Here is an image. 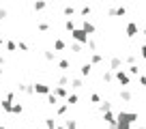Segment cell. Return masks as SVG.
<instances>
[{
  "label": "cell",
  "instance_id": "9",
  "mask_svg": "<svg viewBox=\"0 0 146 129\" xmlns=\"http://www.w3.org/2000/svg\"><path fill=\"white\" fill-rule=\"evenodd\" d=\"M80 28H82V30H86V32H88V35H95V32H97V28H95V24H92V22H88V19H86V17H84V19H82V24H80Z\"/></svg>",
  "mask_w": 146,
  "mask_h": 129
},
{
  "label": "cell",
  "instance_id": "15",
  "mask_svg": "<svg viewBox=\"0 0 146 129\" xmlns=\"http://www.w3.org/2000/svg\"><path fill=\"white\" fill-rule=\"evenodd\" d=\"M118 97H120V101H131V99H133V90H129V88H123V90L118 92Z\"/></svg>",
  "mask_w": 146,
  "mask_h": 129
},
{
  "label": "cell",
  "instance_id": "46",
  "mask_svg": "<svg viewBox=\"0 0 146 129\" xmlns=\"http://www.w3.org/2000/svg\"><path fill=\"white\" fill-rule=\"evenodd\" d=\"M0 47H5V39L2 37H0Z\"/></svg>",
  "mask_w": 146,
  "mask_h": 129
},
{
  "label": "cell",
  "instance_id": "6",
  "mask_svg": "<svg viewBox=\"0 0 146 129\" xmlns=\"http://www.w3.org/2000/svg\"><path fill=\"white\" fill-rule=\"evenodd\" d=\"M103 120H105V125H108L110 129H116V114L112 110L103 112Z\"/></svg>",
  "mask_w": 146,
  "mask_h": 129
},
{
  "label": "cell",
  "instance_id": "12",
  "mask_svg": "<svg viewBox=\"0 0 146 129\" xmlns=\"http://www.w3.org/2000/svg\"><path fill=\"white\" fill-rule=\"evenodd\" d=\"M32 9H35L36 13L45 11V9H47V0H35V2H32Z\"/></svg>",
  "mask_w": 146,
  "mask_h": 129
},
{
  "label": "cell",
  "instance_id": "5",
  "mask_svg": "<svg viewBox=\"0 0 146 129\" xmlns=\"http://www.w3.org/2000/svg\"><path fill=\"white\" fill-rule=\"evenodd\" d=\"M125 32H127L129 39H133V37H137V35H140V26H137L135 22H129L127 26H125Z\"/></svg>",
  "mask_w": 146,
  "mask_h": 129
},
{
  "label": "cell",
  "instance_id": "18",
  "mask_svg": "<svg viewBox=\"0 0 146 129\" xmlns=\"http://www.w3.org/2000/svg\"><path fill=\"white\" fill-rule=\"evenodd\" d=\"M103 63V56L99 52H90V64H101Z\"/></svg>",
  "mask_w": 146,
  "mask_h": 129
},
{
  "label": "cell",
  "instance_id": "45",
  "mask_svg": "<svg viewBox=\"0 0 146 129\" xmlns=\"http://www.w3.org/2000/svg\"><path fill=\"white\" fill-rule=\"evenodd\" d=\"M5 63H7V60H5V56L0 54V64H2V67H5Z\"/></svg>",
  "mask_w": 146,
  "mask_h": 129
},
{
  "label": "cell",
  "instance_id": "47",
  "mask_svg": "<svg viewBox=\"0 0 146 129\" xmlns=\"http://www.w3.org/2000/svg\"><path fill=\"white\" fill-rule=\"evenodd\" d=\"M140 32H142V35H144V37H146V28H142V30H140Z\"/></svg>",
  "mask_w": 146,
  "mask_h": 129
},
{
  "label": "cell",
  "instance_id": "30",
  "mask_svg": "<svg viewBox=\"0 0 146 129\" xmlns=\"http://www.w3.org/2000/svg\"><path fill=\"white\" fill-rule=\"evenodd\" d=\"M73 13H75V9H73V5H67V7H64V9H62V15H64V17H71Z\"/></svg>",
  "mask_w": 146,
  "mask_h": 129
},
{
  "label": "cell",
  "instance_id": "23",
  "mask_svg": "<svg viewBox=\"0 0 146 129\" xmlns=\"http://www.w3.org/2000/svg\"><path fill=\"white\" fill-rule=\"evenodd\" d=\"M67 110H69L67 103H58V106H56V114H58V116H64V114H67Z\"/></svg>",
  "mask_w": 146,
  "mask_h": 129
},
{
  "label": "cell",
  "instance_id": "17",
  "mask_svg": "<svg viewBox=\"0 0 146 129\" xmlns=\"http://www.w3.org/2000/svg\"><path fill=\"white\" fill-rule=\"evenodd\" d=\"M45 97H47V106H52V108H56V106L60 103V99H58V97L54 95V92H47Z\"/></svg>",
  "mask_w": 146,
  "mask_h": 129
},
{
  "label": "cell",
  "instance_id": "19",
  "mask_svg": "<svg viewBox=\"0 0 146 129\" xmlns=\"http://www.w3.org/2000/svg\"><path fill=\"white\" fill-rule=\"evenodd\" d=\"M56 64H58V69H60V71H69V69H71V60H67V58L58 60Z\"/></svg>",
  "mask_w": 146,
  "mask_h": 129
},
{
  "label": "cell",
  "instance_id": "20",
  "mask_svg": "<svg viewBox=\"0 0 146 129\" xmlns=\"http://www.w3.org/2000/svg\"><path fill=\"white\" fill-rule=\"evenodd\" d=\"M101 80H103L105 84L114 82V71H103V75H101Z\"/></svg>",
  "mask_w": 146,
  "mask_h": 129
},
{
  "label": "cell",
  "instance_id": "43",
  "mask_svg": "<svg viewBox=\"0 0 146 129\" xmlns=\"http://www.w3.org/2000/svg\"><path fill=\"white\" fill-rule=\"evenodd\" d=\"M7 15H9V11H7V9H0V19H5Z\"/></svg>",
  "mask_w": 146,
  "mask_h": 129
},
{
  "label": "cell",
  "instance_id": "13",
  "mask_svg": "<svg viewBox=\"0 0 146 129\" xmlns=\"http://www.w3.org/2000/svg\"><path fill=\"white\" fill-rule=\"evenodd\" d=\"M54 95L58 97V99H67L69 88H67V86H56V88H54Z\"/></svg>",
  "mask_w": 146,
  "mask_h": 129
},
{
  "label": "cell",
  "instance_id": "29",
  "mask_svg": "<svg viewBox=\"0 0 146 129\" xmlns=\"http://www.w3.org/2000/svg\"><path fill=\"white\" fill-rule=\"evenodd\" d=\"M92 13V9H90V5H84L82 9H80V15H82V17H88V15Z\"/></svg>",
  "mask_w": 146,
  "mask_h": 129
},
{
  "label": "cell",
  "instance_id": "40",
  "mask_svg": "<svg viewBox=\"0 0 146 129\" xmlns=\"http://www.w3.org/2000/svg\"><path fill=\"white\" fill-rule=\"evenodd\" d=\"M90 101H92V103H99V101H101V97L97 95V92H92V95H90Z\"/></svg>",
  "mask_w": 146,
  "mask_h": 129
},
{
  "label": "cell",
  "instance_id": "36",
  "mask_svg": "<svg viewBox=\"0 0 146 129\" xmlns=\"http://www.w3.org/2000/svg\"><path fill=\"white\" fill-rule=\"evenodd\" d=\"M58 86H69V78L67 75H60L58 78Z\"/></svg>",
  "mask_w": 146,
  "mask_h": 129
},
{
  "label": "cell",
  "instance_id": "31",
  "mask_svg": "<svg viewBox=\"0 0 146 129\" xmlns=\"http://www.w3.org/2000/svg\"><path fill=\"white\" fill-rule=\"evenodd\" d=\"M64 127H67V129H78V123H75V120H73V118H67V120H64Z\"/></svg>",
  "mask_w": 146,
  "mask_h": 129
},
{
  "label": "cell",
  "instance_id": "26",
  "mask_svg": "<svg viewBox=\"0 0 146 129\" xmlns=\"http://www.w3.org/2000/svg\"><path fill=\"white\" fill-rule=\"evenodd\" d=\"M64 47H67V43H64L62 39H56V41H54V50H56V52H62Z\"/></svg>",
  "mask_w": 146,
  "mask_h": 129
},
{
  "label": "cell",
  "instance_id": "42",
  "mask_svg": "<svg viewBox=\"0 0 146 129\" xmlns=\"http://www.w3.org/2000/svg\"><path fill=\"white\" fill-rule=\"evenodd\" d=\"M140 56L146 60V45H140Z\"/></svg>",
  "mask_w": 146,
  "mask_h": 129
},
{
  "label": "cell",
  "instance_id": "4",
  "mask_svg": "<svg viewBox=\"0 0 146 129\" xmlns=\"http://www.w3.org/2000/svg\"><path fill=\"white\" fill-rule=\"evenodd\" d=\"M116 118H123V120H127V123H135L137 118H140V114H137V112H125V110H120L118 114H116Z\"/></svg>",
  "mask_w": 146,
  "mask_h": 129
},
{
  "label": "cell",
  "instance_id": "2",
  "mask_svg": "<svg viewBox=\"0 0 146 129\" xmlns=\"http://www.w3.org/2000/svg\"><path fill=\"white\" fill-rule=\"evenodd\" d=\"M71 39L78 41V43H82V45H86V41L90 39V35H88L86 30H82V28H73L71 30Z\"/></svg>",
  "mask_w": 146,
  "mask_h": 129
},
{
  "label": "cell",
  "instance_id": "10",
  "mask_svg": "<svg viewBox=\"0 0 146 129\" xmlns=\"http://www.w3.org/2000/svg\"><path fill=\"white\" fill-rule=\"evenodd\" d=\"M123 67V58H118V56H112L110 58V71H116Z\"/></svg>",
  "mask_w": 146,
  "mask_h": 129
},
{
  "label": "cell",
  "instance_id": "7",
  "mask_svg": "<svg viewBox=\"0 0 146 129\" xmlns=\"http://www.w3.org/2000/svg\"><path fill=\"white\" fill-rule=\"evenodd\" d=\"M32 88H35L36 95H47V92H52V86H47V84H43V82L32 84Z\"/></svg>",
  "mask_w": 146,
  "mask_h": 129
},
{
  "label": "cell",
  "instance_id": "8",
  "mask_svg": "<svg viewBox=\"0 0 146 129\" xmlns=\"http://www.w3.org/2000/svg\"><path fill=\"white\" fill-rule=\"evenodd\" d=\"M17 90H19V92H24V95H28V97L35 95V88H32V84H28V82L17 84Z\"/></svg>",
  "mask_w": 146,
  "mask_h": 129
},
{
  "label": "cell",
  "instance_id": "11",
  "mask_svg": "<svg viewBox=\"0 0 146 129\" xmlns=\"http://www.w3.org/2000/svg\"><path fill=\"white\" fill-rule=\"evenodd\" d=\"M69 86H71V90H80L84 86V80L82 78H71L69 80Z\"/></svg>",
  "mask_w": 146,
  "mask_h": 129
},
{
  "label": "cell",
  "instance_id": "33",
  "mask_svg": "<svg viewBox=\"0 0 146 129\" xmlns=\"http://www.w3.org/2000/svg\"><path fill=\"white\" fill-rule=\"evenodd\" d=\"M86 47H88L90 52H97V41H95V39H88V41H86Z\"/></svg>",
  "mask_w": 146,
  "mask_h": 129
},
{
  "label": "cell",
  "instance_id": "51",
  "mask_svg": "<svg viewBox=\"0 0 146 129\" xmlns=\"http://www.w3.org/2000/svg\"><path fill=\"white\" fill-rule=\"evenodd\" d=\"M47 2H56V0H47Z\"/></svg>",
  "mask_w": 146,
  "mask_h": 129
},
{
  "label": "cell",
  "instance_id": "32",
  "mask_svg": "<svg viewBox=\"0 0 146 129\" xmlns=\"http://www.w3.org/2000/svg\"><path fill=\"white\" fill-rule=\"evenodd\" d=\"M5 47H7L9 52H17V43H15V41H7Z\"/></svg>",
  "mask_w": 146,
  "mask_h": 129
},
{
  "label": "cell",
  "instance_id": "41",
  "mask_svg": "<svg viewBox=\"0 0 146 129\" xmlns=\"http://www.w3.org/2000/svg\"><path fill=\"white\" fill-rule=\"evenodd\" d=\"M137 80H140V86H146V75H137Z\"/></svg>",
  "mask_w": 146,
  "mask_h": 129
},
{
  "label": "cell",
  "instance_id": "21",
  "mask_svg": "<svg viewBox=\"0 0 146 129\" xmlns=\"http://www.w3.org/2000/svg\"><path fill=\"white\" fill-rule=\"evenodd\" d=\"M127 73L131 75V78H137V75H140V67H137V64H129Z\"/></svg>",
  "mask_w": 146,
  "mask_h": 129
},
{
  "label": "cell",
  "instance_id": "37",
  "mask_svg": "<svg viewBox=\"0 0 146 129\" xmlns=\"http://www.w3.org/2000/svg\"><path fill=\"white\" fill-rule=\"evenodd\" d=\"M135 60H137V56H135V54H129L127 58H125V63H127V64H135Z\"/></svg>",
  "mask_w": 146,
  "mask_h": 129
},
{
  "label": "cell",
  "instance_id": "14",
  "mask_svg": "<svg viewBox=\"0 0 146 129\" xmlns=\"http://www.w3.org/2000/svg\"><path fill=\"white\" fill-rule=\"evenodd\" d=\"M92 67H95V64H90V63H84L82 67H80V75H82V78L90 75V73H92Z\"/></svg>",
  "mask_w": 146,
  "mask_h": 129
},
{
  "label": "cell",
  "instance_id": "49",
  "mask_svg": "<svg viewBox=\"0 0 146 129\" xmlns=\"http://www.w3.org/2000/svg\"><path fill=\"white\" fill-rule=\"evenodd\" d=\"M0 75H2V64H0Z\"/></svg>",
  "mask_w": 146,
  "mask_h": 129
},
{
  "label": "cell",
  "instance_id": "16",
  "mask_svg": "<svg viewBox=\"0 0 146 129\" xmlns=\"http://www.w3.org/2000/svg\"><path fill=\"white\" fill-rule=\"evenodd\" d=\"M64 103H67L69 108H71V106H75V103H80L78 92H69V95H67V101H64Z\"/></svg>",
  "mask_w": 146,
  "mask_h": 129
},
{
  "label": "cell",
  "instance_id": "3",
  "mask_svg": "<svg viewBox=\"0 0 146 129\" xmlns=\"http://www.w3.org/2000/svg\"><path fill=\"white\" fill-rule=\"evenodd\" d=\"M127 15V7L120 5V7H110L108 9V17H125Z\"/></svg>",
  "mask_w": 146,
  "mask_h": 129
},
{
  "label": "cell",
  "instance_id": "48",
  "mask_svg": "<svg viewBox=\"0 0 146 129\" xmlns=\"http://www.w3.org/2000/svg\"><path fill=\"white\" fill-rule=\"evenodd\" d=\"M135 129H146V127H144V125H137V127H135Z\"/></svg>",
  "mask_w": 146,
  "mask_h": 129
},
{
  "label": "cell",
  "instance_id": "25",
  "mask_svg": "<svg viewBox=\"0 0 146 129\" xmlns=\"http://www.w3.org/2000/svg\"><path fill=\"white\" fill-rule=\"evenodd\" d=\"M108 110H112V103H110V101H103V99H101V101H99V112L103 114V112H108Z\"/></svg>",
  "mask_w": 146,
  "mask_h": 129
},
{
  "label": "cell",
  "instance_id": "28",
  "mask_svg": "<svg viewBox=\"0 0 146 129\" xmlns=\"http://www.w3.org/2000/svg\"><path fill=\"white\" fill-rule=\"evenodd\" d=\"M22 112H24L22 103H13V106H11V114H22Z\"/></svg>",
  "mask_w": 146,
  "mask_h": 129
},
{
  "label": "cell",
  "instance_id": "39",
  "mask_svg": "<svg viewBox=\"0 0 146 129\" xmlns=\"http://www.w3.org/2000/svg\"><path fill=\"white\" fill-rule=\"evenodd\" d=\"M17 50H22V52H28V43H26V41H19V43H17Z\"/></svg>",
  "mask_w": 146,
  "mask_h": 129
},
{
  "label": "cell",
  "instance_id": "22",
  "mask_svg": "<svg viewBox=\"0 0 146 129\" xmlns=\"http://www.w3.org/2000/svg\"><path fill=\"white\" fill-rule=\"evenodd\" d=\"M0 106H2V110H5L7 114H11V106H13V101H11V99H2V101H0Z\"/></svg>",
  "mask_w": 146,
  "mask_h": 129
},
{
  "label": "cell",
  "instance_id": "50",
  "mask_svg": "<svg viewBox=\"0 0 146 129\" xmlns=\"http://www.w3.org/2000/svg\"><path fill=\"white\" fill-rule=\"evenodd\" d=\"M0 129H7V127H5V125H0Z\"/></svg>",
  "mask_w": 146,
  "mask_h": 129
},
{
  "label": "cell",
  "instance_id": "38",
  "mask_svg": "<svg viewBox=\"0 0 146 129\" xmlns=\"http://www.w3.org/2000/svg\"><path fill=\"white\" fill-rule=\"evenodd\" d=\"M45 125H47V129H56V120L52 118V116H50V118H45Z\"/></svg>",
  "mask_w": 146,
  "mask_h": 129
},
{
  "label": "cell",
  "instance_id": "35",
  "mask_svg": "<svg viewBox=\"0 0 146 129\" xmlns=\"http://www.w3.org/2000/svg\"><path fill=\"white\" fill-rule=\"evenodd\" d=\"M64 28H67V30L71 32L73 28H78V26H75V22H73V19H67V22H64Z\"/></svg>",
  "mask_w": 146,
  "mask_h": 129
},
{
  "label": "cell",
  "instance_id": "1",
  "mask_svg": "<svg viewBox=\"0 0 146 129\" xmlns=\"http://www.w3.org/2000/svg\"><path fill=\"white\" fill-rule=\"evenodd\" d=\"M114 80L120 84V86H131V75H129L125 69H116L114 71Z\"/></svg>",
  "mask_w": 146,
  "mask_h": 129
},
{
  "label": "cell",
  "instance_id": "24",
  "mask_svg": "<svg viewBox=\"0 0 146 129\" xmlns=\"http://www.w3.org/2000/svg\"><path fill=\"white\" fill-rule=\"evenodd\" d=\"M43 58H45L47 63H54V60H56V52H52V50H45V52H43Z\"/></svg>",
  "mask_w": 146,
  "mask_h": 129
},
{
  "label": "cell",
  "instance_id": "44",
  "mask_svg": "<svg viewBox=\"0 0 146 129\" xmlns=\"http://www.w3.org/2000/svg\"><path fill=\"white\" fill-rule=\"evenodd\" d=\"M7 99H11V101H15V92L11 90V92H7Z\"/></svg>",
  "mask_w": 146,
  "mask_h": 129
},
{
  "label": "cell",
  "instance_id": "27",
  "mask_svg": "<svg viewBox=\"0 0 146 129\" xmlns=\"http://www.w3.org/2000/svg\"><path fill=\"white\" fill-rule=\"evenodd\" d=\"M82 50H84L82 43H78V41H73V43H71V52H75V54H82Z\"/></svg>",
  "mask_w": 146,
  "mask_h": 129
},
{
  "label": "cell",
  "instance_id": "34",
  "mask_svg": "<svg viewBox=\"0 0 146 129\" xmlns=\"http://www.w3.org/2000/svg\"><path fill=\"white\" fill-rule=\"evenodd\" d=\"M36 28H39L41 32H47V30H50V24H47V22H39V24H36Z\"/></svg>",
  "mask_w": 146,
  "mask_h": 129
}]
</instances>
